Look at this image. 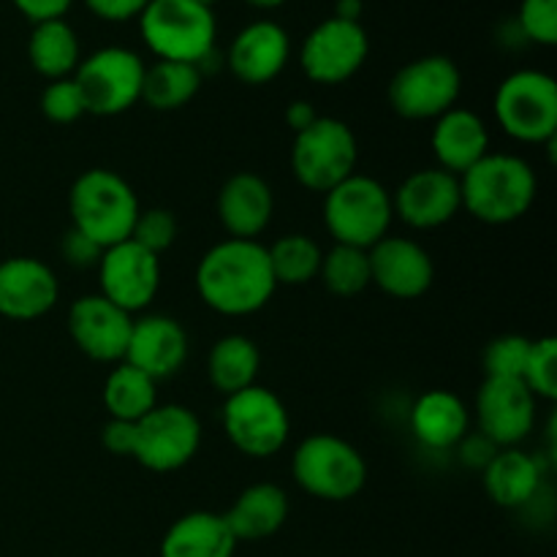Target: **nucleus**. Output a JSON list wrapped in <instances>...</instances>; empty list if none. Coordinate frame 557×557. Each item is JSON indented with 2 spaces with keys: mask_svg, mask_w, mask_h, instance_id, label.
Instances as JSON below:
<instances>
[{
  "mask_svg": "<svg viewBox=\"0 0 557 557\" xmlns=\"http://www.w3.org/2000/svg\"><path fill=\"white\" fill-rule=\"evenodd\" d=\"M462 92V74L446 54H424L411 60L389 82V107L403 120H438L457 107Z\"/></svg>",
  "mask_w": 557,
  "mask_h": 557,
  "instance_id": "nucleus-11",
  "label": "nucleus"
},
{
  "mask_svg": "<svg viewBox=\"0 0 557 557\" xmlns=\"http://www.w3.org/2000/svg\"><path fill=\"white\" fill-rule=\"evenodd\" d=\"M392 207L395 218L417 232L446 226L462 210L460 177L438 166L417 169L397 185L392 194Z\"/></svg>",
  "mask_w": 557,
  "mask_h": 557,
  "instance_id": "nucleus-17",
  "label": "nucleus"
},
{
  "mask_svg": "<svg viewBox=\"0 0 557 557\" xmlns=\"http://www.w3.org/2000/svg\"><path fill=\"white\" fill-rule=\"evenodd\" d=\"M517 27L522 36L542 47L557 44V0H522Z\"/></svg>",
  "mask_w": 557,
  "mask_h": 557,
  "instance_id": "nucleus-38",
  "label": "nucleus"
},
{
  "mask_svg": "<svg viewBox=\"0 0 557 557\" xmlns=\"http://www.w3.org/2000/svg\"><path fill=\"white\" fill-rule=\"evenodd\" d=\"M292 476L302 493L326 504H346L368 484L362 451L332 433L308 435L292 457Z\"/></svg>",
  "mask_w": 557,
  "mask_h": 557,
  "instance_id": "nucleus-6",
  "label": "nucleus"
},
{
  "mask_svg": "<svg viewBox=\"0 0 557 557\" xmlns=\"http://www.w3.org/2000/svg\"><path fill=\"white\" fill-rule=\"evenodd\" d=\"M60 299V281L49 264L33 256L0 261V315L11 321L44 319Z\"/></svg>",
  "mask_w": 557,
  "mask_h": 557,
  "instance_id": "nucleus-19",
  "label": "nucleus"
},
{
  "mask_svg": "<svg viewBox=\"0 0 557 557\" xmlns=\"http://www.w3.org/2000/svg\"><path fill=\"white\" fill-rule=\"evenodd\" d=\"M60 253H63L65 264L79 267V270H87V267H98L101 261L103 248L98 243H92L87 234L76 232L74 226L63 234V243H60Z\"/></svg>",
  "mask_w": 557,
  "mask_h": 557,
  "instance_id": "nucleus-39",
  "label": "nucleus"
},
{
  "mask_svg": "<svg viewBox=\"0 0 557 557\" xmlns=\"http://www.w3.org/2000/svg\"><path fill=\"white\" fill-rule=\"evenodd\" d=\"M455 449L460 451L457 457H460L462 466L484 471V468H487V462L495 457V451H498V446H495L493 441L484 438V435L476 430V433H468L466 438L455 446Z\"/></svg>",
  "mask_w": 557,
  "mask_h": 557,
  "instance_id": "nucleus-42",
  "label": "nucleus"
},
{
  "mask_svg": "<svg viewBox=\"0 0 557 557\" xmlns=\"http://www.w3.org/2000/svg\"><path fill=\"white\" fill-rule=\"evenodd\" d=\"M196 3H201V5H207V9H212V5L221 3V0H196Z\"/></svg>",
  "mask_w": 557,
  "mask_h": 557,
  "instance_id": "nucleus-47",
  "label": "nucleus"
},
{
  "mask_svg": "<svg viewBox=\"0 0 557 557\" xmlns=\"http://www.w3.org/2000/svg\"><path fill=\"white\" fill-rule=\"evenodd\" d=\"M542 466L528 451L509 446L495 451L482 471L484 493L504 509H525L542 493Z\"/></svg>",
  "mask_w": 557,
  "mask_h": 557,
  "instance_id": "nucleus-26",
  "label": "nucleus"
},
{
  "mask_svg": "<svg viewBox=\"0 0 557 557\" xmlns=\"http://www.w3.org/2000/svg\"><path fill=\"white\" fill-rule=\"evenodd\" d=\"M201 446V422L188 406L158 403L136 422L134 460L152 473H172L188 466Z\"/></svg>",
  "mask_w": 557,
  "mask_h": 557,
  "instance_id": "nucleus-12",
  "label": "nucleus"
},
{
  "mask_svg": "<svg viewBox=\"0 0 557 557\" xmlns=\"http://www.w3.org/2000/svg\"><path fill=\"white\" fill-rule=\"evenodd\" d=\"M277 286H308L319 277L324 250L310 234H283L267 248Z\"/></svg>",
  "mask_w": 557,
  "mask_h": 557,
  "instance_id": "nucleus-32",
  "label": "nucleus"
},
{
  "mask_svg": "<svg viewBox=\"0 0 557 557\" xmlns=\"http://www.w3.org/2000/svg\"><path fill=\"white\" fill-rule=\"evenodd\" d=\"M359 141L348 123L337 117L315 120L310 128L294 136L292 174L302 188L326 194L343 180L357 174Z\"/></svg>",
  "mask_w": 557,
  "mask_h": 557,
  "instance_id": "nucleus-8",
  "label": "nucleus"
},
{
  "mask_svg": "<svg viewBox=\"0 0 557 557\" xmlns=\"http://www.w3.org/2000/svg\"><path fill=\"white\" fill-rule=\"evenodd\" d=\"M27 60L33 71L49 82L74 76L76 65L82 63L79 36L65 20L38 22L27 38Z\"/></svg>",
  "mask_w": 557,
  "mask_h": 557,
  "instance_id": "nucleus-28",
  "label": "nucleus"
},
{
  "mask_svg": "<svg viewBox=\"0 0 557 557\" xmlns=\"http://www.w3.org/2000/svg\"><path fill=\"white\" fill-rule=\"evenodd\" d=\"M370 54V38L362 22L330 16L305 36L299 47V65L315 85H343L362 69Z\"/></svg>",
  "mask_w": 557,
  "mask_h": 557,
  "instance_id": "nucleus-13",
  "label": "nucleus"
},
{
  "mask_svg": "<svg viewBox=\"0 0 557 557\" xmlns=\"http://www.w3.org/2000/svg\"><path fill=\"white\" fill-rule=\"evenodd\" d=\"M199 65L174 63V60H156L145 69L141 82V101L156 112H177L188 107L201 90Z\"/></svg>",
  "mask_w": 557,
  "mask_h": 557,
  "instance_id": "nucleus-30",
  "label": "nucleus"
},
{
  "mask_svg": "<svg viewBox=\"0 0 557 557\" xmlns=\"http://www.w3.org/2000/svg\"><path fill=\"white\" fill-rule=\"evenodd\" d=\"M188 359V332L177 319L161 313L134 319L123 362L150 375L152 381L172 379Z\"/></svg>",
  "mask_w": 557,
  "mask_h": 557,
  "instance_id": "nucleus-20",
  "label": "nucleus"
},
{
  "mask_svg": "<svg viewBox=\"0 0 557 557\" xmlns=\"http://www.w3.org/2000/svg\"><path fill=\"white\" fill-rule=\"evenodd\" d=\"M259 346L245 335H223L207 357V379L223 397H232L253 386L259 379Z\"/></svg>",
  "mask_w": 557,
  "mask_h": 557,
  "instance_id": "nucleus-29",
  "label": "nucleus"
},
{
  "mask_svg": "<svg viewBox=\"0 0 557 557\" xmlns=\"http://www.w3.org/2000/svg\"><path fill=\"white\" fill-rule=\"evenodd\" d=\"M177 234L180 226L174 212L163 210V207H150V210H139L131 239L150 250V253L161 256L163 250H169L177 243Z\"/></svg>",
  "mask_w": 557,
  "mask_h": 557,
  "instance_id": "nucleus-36",
  "label": "nucleus"
},
{
  "mask_svg": "<svg viewBox=\"0 0 557 557\" xmlns=\"http://www.w3.org/2000/svg\"><path fill=\"white\" fill-rule=\"evenodd\" d=\"M150 0H85L90 14H96L103 22H128L139 20L141 11L147 9Z\"/></svg>",
  "mask_w": 557,
  "mask_h": 557,
  "instance_id": "nucleus-41",
  "label": "nucleus"
},
{
  "mask_svg": "<svg viewBox=\"0 0 557 557\" xmlns=\"http://www.w3.org/2000/svg\"><path fill=\"white\" fill-rule=\"evenodd\" d=\"M315 120H319V112H315V107L310 101H302V98H299V101H292L286 107V125L292 128L294 136L302 134L305 128H310Z\"/></svg>",
  "mask_w": 557,
  "mask_h": 557,
  "instance_id": "nucleus-44",
  "label": "nucleus"
},
{
  "mask_svg": "<svg viewBox=\"0 0 557 557\" xmlns=\"http://www.w3.org/2000/svg\"><path fill=\"white\" fill-rule=\"evenodd\" d=\"M539 180L531 163L509 152H487L460 177L462 210L487 226L520 221L536 201Z\"/></svg>",
  "mask_w": 557,
  "mask_h": 557,
  "instance_id": "nucleus-2",
  "label": "nucleus"
},
{
  "mask_svg": "<svg viewBox=\"0 0 557 557\" xmlns=\"http://www.w3.org/2000/svg\"><path fill=\"white\" fill-rule=\"evenodd\" d=\"M103 406L109 419L139 422L158 406V381L136 370L134 364L117 362L103 381Z\"/></svg>",
  "mask_w": 557,
  "mask_h": 557,
  "instance_id": "nucleus-31",
  "label": "nucleus"
},
{
  "mask_svg": "<svg viewBox=\"0 0 557 557\" xmlns=\"http://www.w3.org/2000/svg\"><path fill=\"white\" fill-rule=\"evenodd\" d=\"M288 58H292L288 33L272 20H256L234 36L226 63L243 85L261 87L283 74Z\"/></svg>",
  "mask_w": 557,
  "mask_h": 557,
  "instance_id": "nucleus-21",
  "label": "nucleus"
},
{
  "mask_svg": "<svg viewBox=\"0 0 557 557\" xmlns=\"http://www.w3.org/2000/svg\"><path fill=\"white\" fill-rule=\"evenodd\" d=\"M11 3H14V9L22 16H27L33 25H38V22L65 20L74 0H11Z\"/></svg>",
  "mask_w": 557,
  "mask_h": 557,
  "instance_id": "nucleus-43",
  "label": "nucleus"
},
{
  "mask_svg": "<svg viewBox=\"0 0 557 557\" xmlns=\"http://www.w3.org/2000/svg\"><path fill=\"white\" fill-rule=\"evenodd\" d=\"M145 60L125 47H103L82 58L74 82L85 101V112L96 117H117L141 101Z\"/></svg>",
  "mask_w": 557,
  "mask_h": 557,
  "instance_id": "nucleus-9",
  "label": "nucleus"
},
{
  "mask_svg": "<svg viewBox=\"0 0 557 557\" xmlns=\"http://www.w3.org/2000/svg\"><path fill=\"white\" fill-rule=\"evenodd\" d=\"M101 444L109 455L131 457V460H134L136 422H120V419H109L101 430Z\"/></svg>",
  "mask_w": 557,
  "mask_h": 557,
  "instance_id": "nucleus-40",
  "label": "nucleus"
},
{
  "mask_svg": "<svg viewBox=\"0 0 557 557\" xmlns=\"http://www.w3.org/2000/svg\"><path fill=\"white\" fill-rule=\"evenodd\" d=\"M139 33L158 60L199 65L215 52L218 22L196 0H150L139 14Z\"/></svg>",
  "mask_w": 557,
  "mask_h": 557,
  "instance_id": "nucleus-4",
  "label": "nucleus"
},
{
  "mask_svg": "<svg viewBox=\"0 0 557 557\" xmlns=\"http://www.w3.org/2000/svg\"><path fill=\"white\" fill-rule=\"evenodd\" d=\"M495 120L522 145H553L557 136V82L536 69L506 76L495 92Z\"/></svg>",
  "mask_w": 557,
  "mask_h": 557,
  "instance_id": "nucleus-7",
  "label": "nucleus"
},
{
  "mask_svg": "<svg viewBox=\"0 0 557 557\" xmlns=\"http://www.w3.org/2000/svg\"><path fill=\"white\" fill-rule=\"evenodd\" d=\"M139 210L136 190L112 169H87L69 190L71 226L101 248L131 239Z\"/></svg>",
  "mask_w": 557,
  "mask_h": 557,
  "instance_id": "nucleus-3",
  "label": "nucleus"
},
{
  "mask_svg": "<svg viewBox=\"0 0 557 557\" xmlns=\"http://www.w3.org/2000/svg\"><path fill=\"white\" fill-rule=\"evenodd\" d=\"M326 292L335 297H357L370 288V256L368 250L351 245H335L326 250L319 272Z\"/></svg>",
  "mask_w": 557,
  "mask_h": 557,
  "instance_id": "nucleus-33",
  "label": "nucleus"
},
{
  "mask_svg": "<svg viewBox=\"0 0 557 557\" xmlns=\"http://www.w3.org/2000/svg\"><path fill=\"white\" fill-rule=\"evenodd\" d=\"M395 221L392 190L370 174H351L324 194V226L335 245L370 250Z\"/></svg>",
  "mask_w": 557,
  "mask_h": 557,
  "instance_id": "nucleus-5",
  "label": "nucleus"
},
{
  "mask_svg": "<svg viewBox=\"0 0 557 557\" xmlns=\"http://www.w3.org/2000/svg\"><path fill=\"white\" fill-rule=\"evenodd\" d=\"M223 433L237 451L253 460H267L288 444L292 419L281 397L267 386H248L223 403Z\"/></svg>",
  "mask_w": 557,
  "mask_h": 557,
  "instance_id": "nucleus-10",
  "label": "nucleus"
},
{
  "mask_svg": "<svg viewBox=\"0 0 557 557\" xmlns=\"http://www.w3.org/2000/svg\"><path fill=\"white\" fill-rule=\"evenodd\" d=\"M288 511L292 506H288L286 490L270 482H259L237 495L223 520L237 542H264L283 531Z\"/></svg>",
  "mask_w": 557,
  "mask_h": 557,
  "instance_id": "nucleus-25",
  "label": "nucleus"
},
{
  "mask_svg": "<svg viewBox=\"0 0 557 557\" xmlns=\"http://www.w3.org/2000/svg\"><path fill=\"white\" fill-rule=\"evenodd\" d=\"M533 341L525 335H500L484 348V375L487 379H520L525 373Z\"/></svg>",
  "mask_w": 557,
  "mask_h": 557,
  "instance_id": "nucleus-34",
  "label": "nucleus"
},
{
  "mask_svg": "<svg viewBox=\"0 0 557 557\" xmlns=\"http://www.w3.org/2000/svg\"><path fill=\"white\" fill-rule=\"evenodd\" d=\"M41 112L49 123L58 125H71L79 117H85V101H82V92L76 87L74 76H65V79H54L44 87L41 92Z\"/></svg>",
  "mask_w": 557,
  "mask_h": 557,
  "instance_id": "nucleus-37",
  "label": "nucleus"
},
{
  "mask_svg": "<svg viewBox=\"0 0 557 557\" xmlns=\"http://www.w3.org/2000/svg\"><path fill=\"white\" fill-rule=\"evenodd\" d=\"M275 215V194L256 172H237L218 190V218L232 239H256Z\"/></svg>",
  "mask_w": 557,
  "mask_h": 557,
  "instance_id": "nucleus-22",
  "label": "nucleus"
},
{
  "mask_svg": "<svg viewBox=\"0 0 557 557\" xmlns=\"http://www.w3.org/2000/svg\"><path fill=\"white\" fill-rule=\"evenodd\" d=\"M476 424L498 449L522 444L536 424V397L520 379H484L476 395Z\"/></svg>",
  "mask_w": 557,
  "mask_h": 557,
  "instance_id": "nucleus-16",
  "label": "nucleus"
},
{
  "mask_svg": "<svg viewBox=\"0 0 557 557\" xmlns=\"http://www.w3.org/2000/svg\"><path fill=\"white\" fill-rule=\"evenodd\" d=\"M430 147H433L438 169L455 174V177H462L468 169L476 166L490 152L487 123L471 109H449V112L435 120Z\"/></svg>",
  "mask_w": 557,
  "mask_h": 557,
  "instance_id": "nucleus-23",
  "label": "nucleus"
},
{
  "mask_svg": "<svg viewBox=\"0 0 557 557\" xmlns=\"http://www.w3.org/2000/svg\"><path fill=\"white\" fill-rule=\"evenodd\" d=\"M522 384L533 392L536 400H555L557 397V341L539 337L531 346Z\"/></svg>",
  "mask_w": 557,
  "mask_h": 557,
  "instance_id": "nucleus-35",
  "label": "nucleus"
},
{
  "mask_svg": "<svg viewBox=\"0 0 557 557\" xmlns=\"http://www.w3.org/2000/svg\"><path fill=\"white\" fill-rule=\"evenodd\" d=\"M270 256L259 239H223L212 245L196 267L201 302L228 319L259 313L275 294Z\"/></svg>",
  "mask_w": 557,
  "mask_h": 557,
  "instance_id": "nucleus-1",
  "label": "nucleus"
},
{
  "mask_svg": "<svg viewBox=\"0 0 557 557\" xmlns=\"http://www.w3.org/2000/svg\"><path fill=\"white\" fill-rule=\"evenodd\" d=\"M101 297L123 308L125 313H139L150 308L161 288V256L150 253L134 239L103 248L98 261Z\"/></svg>",
  "mask_w": 557,
  "mask_h": 557,
  "instance_id": "nucleus-14",
  "label": "nucleus"
},
{
  "mask_svg": "<svg viewBox=\"0 0 557 557\" xmlns=\"http://www.w3.org/2000/svg\"><path fill=\"white\" fill-rule=\"evenodd\" d=\"M237 539L228 531L223 515L215 511H188L163 533L161 557H234Z\"/></svg>",
  "mask_w": 557,
  "mask_h": 557,
  "instance_id": "nucleus-27",
  "label": "nucleus"
},
{
  "mask_svg": "<svg viewBox=\"0 0 557 557\" xmlns=\"http://www.w3.org/2000/svg\"><path fill=\"white\" fill-rule=\"evenodd\" d=\"M411 433L424 449H455L471 433V411L460 395L449 389H430L411 406Z\"/></svg>",
  "mask_w": 557,
  "mask_h": 557,
  "instance_id": "nucleus-24",
  "label": "nucleus"
},
{
  "mask_svg": "<svg viewBox=\"0 0 557 557\" xmlns=\"http://www.w3.org/2000/svg\"><path fill=\"white\" fill-rule=\"evenodd\" d=\"M370 256V286L381 288L386 297L419 299L430 292L435 281V264L428 248L411 237L384 239L368 250Z\"/></svg>",
  "mask_w": 557,
  "mask_h": 557,
  "instance_id": "nucleus-18",
  "label": "nucleus"
},
{
  "mask_svg": "<svg viewBox=\"0 0 557 557\" xmlns=\"http://www.w3.org/2000/svg\"><path fill=\"white\" fill-rule=\"evenodd\" d=\"M245 3L248 5H253V9H281L283 3H286V0H245Z\"/></svg>",
  "mask_w": 557,
  "mask_h": 557,
  "instance_id": "nucleus-46",
  "label": "nucleus"
},
{
  "mask_svg": "<svg viewBox=\"0 0 557 557\" xmlns=\"http://www.w3.org/2000/svg\"><path fill=\"white\" fill-rule=\"evenodd\" d=\"M362 11H364L362 0H337L335 14L332 16H337V20H346V22H359L362 20Z\"/></svg>",
  "mask_w": 557,
  "mask_h": 557,
  "instance_id": "nucleus-45",
  "label": "nucleus"
},
{
  "mask_svg": "<svg viewBox=\"0 0 557 557\" xmlns=\"http://www.w3.org/2000/svg\"><path fill=\"white\" fill-rule=\"evenodd\" d=\"M65 326L74 346L92 362L117 364L125 359L134 315L125 313L101 294L74 299L65 315Z\"/></svg>",
  "mask_w": 557,
  "mask_h": 557,
  "instance_id": "nucleus-15",
  "label": "nucleus"
}]
</instances>
